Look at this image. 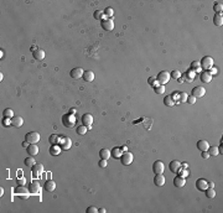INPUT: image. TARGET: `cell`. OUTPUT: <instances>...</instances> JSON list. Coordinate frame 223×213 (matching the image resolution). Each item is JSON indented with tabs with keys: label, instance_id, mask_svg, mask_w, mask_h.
Instances as JSON below:
<instances>
[{
	"label": "cell",
	"instance_id": "32",
	"mask_svg": "<svg viewBox=\"0 0 223 213\" xmlns=\"http://www.w3.org/2000/svg\"><path fill=\"white\" fill-rule=\"evenodd\" d=\"M207 151H208V154H210V156H218V154H219L218 146H210Z\"/></svg>",
	"mask_w": 223,
	"mask_h": 213
},
{
	"label": "cell",
	"instance_id": "31",
	"mask_svg": "<svg viewBox=\"0 0 223 213\" xmlns=\"http://www.w3.org/2000/svg\"><path fill=\"white\" fill-rule=\"evenodd\" d=\"M48 141H50L51 145H58V143H59V136L56 135V134H52V135L48 136Z\"/></svg>",
	"mask_w": 223,
	"mask_h": 213
},
{
	"label": "cell",
	"instance_id": "38",
	"mask_svg": "<svg viewBox=\"0 0 223 213\" xmlns=\"http://www.w3.org/2000/svg\"><path fill=\"white\" fill-rule=\"evenodd\" d=\"M104 15L108 17V19H113V15H114V10L112 7H105V10L103 11Z\"/></svg>",
	"mask_w": 223,
	"mask_h": 213
},
{
	"label": "cell",
	"instance_id": "27",
	"mask_svg": "<svg viewBox=\"0 0 223 213\" xmlns=\"http://www.w3.org/2000/svg\"><path fill=\"white\" fill-rule=\"evenodd\" d=\"M99 156H100V159L108 160L109 158H112V152H110V150H108V149H102V150L99 151Z\"/></svg>",
	"mask_w": 223,
	"mask_h": 213
},
{
	"label": "cell",
	"instance_id": "9",
	"mask_svg": "<svg viewBox=\"0 0 223 213\" xmlns=\"http://www.w3.org/2000/svg\"><path fill=\"white\" fill-rule=\"evenodd\" d=\"M82 124H83L84 126H87L88 129H91L92 128V124H93V117H92V114L85 113V114L82 115Z\"/></svg>",
	"mask_w": 223,
	"mask_h": 213
},
{
	"label": "cell",
	"instance_id": "28",
	"mask_svg": "<svg viewBox=\"0 0 223 213\" xmlns=\"http://www.w3.org/2000/svg\"><path fill=\"white\" fill-rule=\"evenodd\" d=\"M61 146L59 145H51V148H50V154L52 156H57L59 152H61Z\"/></svg>",
	"mask_w": 223,
	"mask_h": 213
},
{
	"label": "cell",
	"instance_id": "12",
	"mask_svg": "<svg viewBox=\"0 0 223 213\" xmlns=\"http://www.w3.org/2000/svg\"><path fill=\"white\" fill-rule=\"evenodd\" d=\"M42 171H43V166L41 165V164H37V165H33L32 166V177L33 178H37V177H40V175L42 174Z\"/></svg>",
	"mask_w": 223,
	"mask_h": 213
},
{
	"label": "cell",
	"instance_id": "53",
	"mask_svg": "<svg viewBox=\"0 0 223 213\" xmlns=\"http://www.w3.org/2000/svg\"><path fill=\"white\" fill-rule=\"evenodd\" d=\"M210 73L212 74V76H213V74H216V73H217V68H214V67H212V68L210 69Z\"/></svg>",
	"mask_w": 223,
	"mask_h": 213
},
{
	"label": "cell",
	"instance_id": "26",
	"mask_svg": "<svg viewBox=\"0 0 223 213\" xmlns=\"http://www.w3.org/2000/svg\"><path fill=\"white\" fill-rule=\"evenodd\" d=\"M83 79L85 82H92L93 79H94V73L92 72V71H84V73H83Z\"/></svg>",
	"mask_w": 223,
	"mask_h": 213
},
{
	"label": "cell",
	"instance_id": "11",
	"mask_svg": "<svg viewBox=\"0 0 223 213\" xmlns=\"http://www.w3.org/2000/svg\"><path fill=\"white\" fill-rule=\"evenodd\" d=\"M83 73H84V71L81 68V67H74V68L71 71V77L73 78V79H79V78L83 77Z\"/></svg>",
	"mask_w": 223,
	"mask_h": 213
},
{
	"label": "cell",
	"instance_id": "2",
	"mask_svg": "<svg viewBox=\"0 0 223 213\" xmlns=\"http://www.w3.org/2000/svg\"><path fill=\"white\" fill-rule=\"evenodd\" d=\"M170 73L167 72V71H161L158 76H156V81H158V83L160 85H165L167 82L170 81Z\"/></svg>",
	"mask_w": 223,
	"mask_h": 213
},
{
	"label": "cell",
	"instance_id": "36",
	"mask_svg": "<svg viewBox=\"0 0 223 213\" xmlns=\"http://www.w3.org/2000/svg\"><path fill=\"white\" fill-rule=\"evenodd\" d=\"M204 191H206V196L208 197V198H214L216 197V191L212 187H207Z\"/></svg>",
	"mask_w": 223,
	"mask_h": 213
},
{
	"label": "cell",
	"instance_id": "22",
	"mask_svg": "<svg viewBox=\"0 0 223 213\" xmlns=\"http://www.w3.org/2000/svg\"><path fill=\"white\" fill-rule=\"evenodd\" d=\"M186 185V178L181 177V176H176L174 178V186H176V187H184Z\"/></svg>",
	"mask_w": 223,
	"mask_h": 213
},
{
	"label": "cell",
	"instance_id": "3",
	"mask_svg": "<svg viewBox=\"0 0 223 213\" xmlns=\"http://www.w3.org/2000/svg\"><path fill=\"white\" fill-rule=\"evenodd\" d=\"M14 193H15V195H17L21 200H27L29 196H30V195H29V193H30V190L25 188L24 186H19V187H16V188L14 190Z\"/></svg>",
	"mask_w": 223,
	"mask_h": 213
},
{
	"label": "cell",
	"instance_id": "39",
	"mask_svg": "<svg viewBox=\"0 0 223 213\" xmlns=\"http://www.w3.org/2000/svg\"><path fill=\"white\" fill-rule=\"evenodd\" d=\"M87 130H88V128L84 126L83 124H82L81 126H77V134L78 135H84V134L87 133Z\"/></svg>",
	"mask_w": 223,
	"mask_h": 213
},
{
	"label": "cell",
	"instance_id": "29",
	"mask_svg": "<svg viewBox=\"0 0 223 213\" xmlns=\"http://www.w3.org/2000/svg\"><path fill=\"white\" fill-rule=\"evenodd\" d=\"M112 156H113L114 159H120L122 158V154H123V151H122V149L120 148H114V149H112Z\"/></svg>",
	"mask_w": 223,
	"mask_h": 213
},
{
	"label": "cell",
	"instance_id": "6",
	"mask_svg": "<svg viewBox=\"0 0 223 213\" xmlns=\"http://www.w3.org/2000/svg\"><path fill=\"white\" fill-rule=\"evenodd\" d=\"M201 67L206 71H210L212 67H213V58L210 57V56H204V57L201 59Z\"/></svg>",
	"mask_w": 223,
	"mask_h": 213
},
{
	"label": "cell",
	"instance_id": "55",
	"mask_svg": "<svg viewBox=\"0 0 223 213\" xmlns=\"http://www.w3.org/2000/svg\"><path fill=\"white\" fill-rule=\"evenodd\" d=\"M29 145H30V144H29V143H27V141H26V140L24 141V143H22V146H24V148H27Z\"/></svg>",
	"mask_w": 223,
	"mask_h": 213
},
{
	"label": "cell",
	"instance_id": "58",
	"mask_svg": "<svg viewBox=\"0 0 223 213\" xmlns=\"http://www.w3.org/2000/svg\"><path fill=\"white\" fill-rule=\"evenodd\" d=\"M213 186H214L213 182H208V187H212V188H213Z\"/></svg>",
	"mask_w": 223,
	"mask_h": 213
},
{
	"label": "cell",
	"instance_id": "46",
	"mask_svg": "<svg viewBox=\"0 0 223 213\" xmlns=\"http://www.w3.org/2000/svg\"><path fill=\"white\" fill-rule=\"evenodd\" d=\"M186 76H187L186 81H187V82H192V81H193V77H195V72H193L192 69H190L188 72L186 73Z\"/></svg>",
	"mask_w": 223,
	"mask_h": 213
},
{
	"label": "cell",
	"instance_id": "30",
	"mask_svg": "<svg viewBox=\"0 0 223 213\" xmlns=\"http://www.w3.org/2000/svg\"><path fill=\"white\" fill-rule=\"evenodd\" d=\"M164 104H165L166 107H174L176 103H175V100L172 99L171 95H166L165 98H164Z\"/></svg>",
	"mask_w": 223,
	"mask_h": 213
},
{
	"label": "cell",
	"instance_id": "8",
	"mask_svg": "<svg viewBox=\"0 0 223 213\" xmlns=\"http://www.w3.org/2000/svg\"><path fill=\"white\" fill-rule=\"evenodd\" d=\"M164 170H165V166H164V162L161 161V160H158V161L154 162V165H152V171H154L155 175L162 174Z\"/></svg>",
	"mask_w": 223,
	"mask_h": 213
},
{
	"label": "cell",
	"instance_id": "44",
	"mask_svg": "<svg viewBox=\"0 0 223 213\" xmlns=\"http://www.w3.org/2000/svg\"><path fill=\"white\" fill-rule=\"evenodd\" d=\"M187 93H185V92H181L180 93V95H178V102H181V103H185L186 100H187Z\"/></svg>",
	"mask_w": 223,
	"mask_h": 213
},
{
	"label": "cell",
	"instance_id": "51",
	"mask_svg": "<svg viewBox=\"0 0 223 213\" xmlns=\"http://www.w3.org/2000/svg\"><path fill=\"white\" fill-rule=\"evenodd\" d=\"M178 95H180V93H174V95H171L172 99L175 100V103H178Z\"/></svg>",
	"mask_w": 223,
	"mask_h": 213
},
{
	"label": "cell",
	"instance_id": "14",
	"mask_svg": "<svg viewBox=\"0 0 223 213\" xmlns=\"http://www.w3.org/2000/svg\"><path fill=\"white\" fill-rule=\"evenodd\" d=\"M169 169H170L171 172L177 174L178 170L181 169V162L177 161V160H172V161H170V164H169Z\"/></svg>",
	"mask_w": 223,
	"mask_h": 213
},
{
	"label": "cell",
	"instance_id": "21",
	"mask_svg": "<svg viewBox=\"0 0 223 213\" xmlns=\"http://www.w3.org/2000/svg\"><path fill=\"white\" fill-rule=\"evenodd\" d=\"M43 188L46 190L47 192L55 191V188H56V182L52 181V180H47L46 182H45V185H43Z\"/></svg>",
	"mask_w": 223,
	"mask_h": 213
},
{
	"label": "cell",
	"instance_id": "10",
	"mask_svg": "<svg viewBox=\"0 0 223 213\" xmlns=\"http://www.w3.org/2000/svg\"><path fill=\"white\" fill-rule=\"evenodd\" d=\"M100 25H102V27L105 30V31H112V30L114 29L113 19H105V20H102L100 21Z\"/></svg>",
	"mask_w": 223,
	"mask_h": 213
},
{
	"label": "cell",
	"instance_id": "1",
	"mask_svg": "<svg viewBox=\"0 0 223 213\" xmlns=\"http://www.w3.org/2000/svg\"><path fill=\"white\" fill-rule=\"evenodd\" d=\"M76 115L74 114H65L62 115V124L63 126H66V128H73L74 125H76Z\"/></svg>",
	"mask_w": 223,
	"mask_h": 213
},
{
	"label": "cell",
	"instance_id": "43",
	"mask_svg": "<svg viewBox=\"0 0 223 213\" xmlns=\"http://www.w3.org/2000/svg\"><path fill=\"white\" fill-rule=\"evenodd\" d=\"M155 93L156 94H164L165 93V85H158V87H155Z\"/></svg>",
	"mask_w": 223,
	"mask_h": 213
},
{
	"label": "cell",
	"instance_id": "59",
	"mask_svg": "<svg viewBox=\"0 0 223 213\" xmlns=\"http://www.w3.org/2000/svg\"><path fill=\"white\" fill-rule=\"evenodd\" d=\"M107 211L105 210H104V208H100V210H99V213H105Z\"/></svg>",
	"mask_w": 223,
	"mask_h": 213
},
{
	"label": "cell",
	"instance_id": "37",
	"mask_svg": "<svg viewBox=\"0 0 223 213\" xmlns=\"http://www.w3.org/2000/svg\"><path fill=\"white\" fill-rule=\"evenodd\" d=\"M3 115H4V118H6V119H11L14 117V112L9 109V108H6V109L3 112Z\"/></svg>",
	"mask_w": 223,
	"mask_h": 213
},
{
	"label": "cell",
	"instance_id": "57",
	"mask_svg": "<svg viewBox=\"0 0 223 213\" xmlns=\"http://www.w3.org/2000/svg\"><path fill=\"white\" fill-rule=\"evenodd\" d=\"M120 149H122V151H123V152H124V151H128V148H126V146H122Z\"/></svg>",
	"mask_w": 223,
	"mask_h": 213
},
{
	"label": "cell",
	"instance_id": "42",
	"mask_svg": "<svg viewBox=\"0 0 223 213\" xmlns=\"http://www.w3.org/2000/svg\"><path fill=\"white\" fill-rule=\"evenodd\" d=\"M148 83L149 84H150L151 85V87H158V85H159V83H158V81H156V77L154 78V77H150V78H149V79H148Z\"/></svg>",
	"mask_w": 223,
	"mask_h": 213
},
{
	"label": "cell",
	"instance_id": "33",
	"mask_svg": "<svg viewBox=\"0 0 223 213\" xmlns=\"http://www.w3.org/2000/svg\"><path fill=\"white\" fill-rule=\"evenodd\" d=\"M213 10L216 11V14H222V11H223V4L222 1H217L214 4V6H213Z\"/></svg>",
	"mask_w": 223,
	"mask_h": 213
},
{
	"label": "cell",
	"instance_id": "60",
	"mask_svg": "<svg viewBox=\"0 0 223 213\" xmlns=\"http://www.w3.org/2000/svg\"><path fill=\"white\" fill-rule=\"evenodd\" d=\"M0 195H1V197H3V195H4V190H3V187L0 188Z\"/></svg>",
	"mask_w": 223,
	"mask_h": 213
},
{
	"label": "cell",
	"instance_id": "56",
	"mask_svg": "<svg viewBox=\"0 0 223 213\" xmlns=\"http://www.w3.org/2000/svg\"><path fill=\"white\" fill-rule=\"evenodd\" d=\"M69 113H71V114H74V115H76L77 110H76V109H69Z\"/></svg>",
	"mask_w": 223,
	"mask_h": 213
},
{
	"label": "cell",
	"instance_id": "20",
	"mask_svg": "<svg viewBox=\"0 0 223 213\" xmlns=\"http://www.w3.org/2000/svg\"><path fill=\"white\" fill-rule=\"evenodd\" d=\"M208 148H210V144H208L207 140H200L197 141V149L200 151H207Z\"/></svg>",
	"mask_w": 223,
	"mask_h": 213
},
{
	"label": "cell",
	"instance_id": "52",
	"mask_svg": "<svg viewBox=\"0 0 223 213\" xmlns=\"http://www.w3.org/2000/svg\"><path fill=\"white\" fill-rule=\"evenodd\" d=\"M202 152V158L203 159H208L210 158V154H208V151H201Z\"/></svg>",
	"mask_w": 223,
	"mask_h": 213
},
{
	"label": "cell",
	"instance_id": "34",
	"mask_svg": "<svg viewBox=\"0 0 223 213\" xmlns=\"http://www.w3.org/2000/svg\"><path fill=\"white\" fill-rule=\"evenodd\" d=\"M191 69L193 72H200L201 71V63L200 61H193L191 62Z\"/></svg>",
	"mask_w": 223,
	"mask_h": 213
},
{
	"label": "cell",
	"instance_id": "54",
	"mask_svg": "<svg viewBox=\"0 0 223 213\" xmlns=\"http://www.w3.org/2000/svg\"><path fill=\"white\" fill-rule=\"evenodd\" d=\"M181 167H182V169H188V164L187 162H182L181 164Z\"/></svg>",
	"mask_w": 223,
	"mask_h": 213
},
{
	"label": "cell",
	"instance_id": "15",
	"mask_svg": "<svg viewBox=\"0 0 223 213\" xmlns=\"http://www.w3.org/2000/svg\"><path fill=\"white\" fill-rule=\"evenodd\" d=\"M208 187V182L204 180V178H198V180L196 181V188L198 190V191H204Z\"/></svg>",
	"mask_w": 223,
	"mask_h": 213
},
{
	"label": "cell",
	"instance_id": "49",
	"mask_svg": "<svg viewBox=\"0 0 223 213\" xmlns=\"http://www.w3.org/2000/svg\"><path fill=\"white\" fill-rule=\"evenodd\" d=\"M196 99H197V98H195L193 95H188V97H187V100H186V102H187L188 104H195V103H196Z\"/></svg>",
	"mask_w": 223,
	"mask_h": 213
},
{
	"label": "cell",
	"instance_id": "35",
	"mask_svg": "<svg viewBox=\"0 0 223 213\" xmlns=\"http://www.w3.org/2000/svg\"><path fill=\"white\" fill-rule=\"evenodd\" d=\"M24 162H25V166H27V167H32L33 165H36V162H35V159H33V156L26 158Z\"/></svg>",
	"mask_w": 223,
	"mask_h": 213
},
{
	"label": "cell",
	"instance_id": "23",
	"mask_svg": "<svg viewBox=\"0 0 223 213\" xmlns=\"http://www.w3.org/2000/svg\"><path fill=\"white\" fill-rule=\"evenodd\" d=\"M32 56L35 59H37V61H41V59L45 58V52H43V50H41V48H37V50L32 52Z\"/></svg>",
	"mask_w": 223,
	"mask_h": 213
},
{
	"label": "cell",
	"instance_id": "24",
	"mask_svg": "<svg viewBox=\"0 0 223 213\" xmlns=\"http://www.w3.org/2000/svg\"><path fill=\"white\" fill-rule=\"evenodd\" d=\"M30 192L31 193H39L40 191V184H39V181L37 180H33L31 182V185H30Z\"/></svg>",
	"mask_w": 223,
	"mask_h": 213
},
{
	"label": "cell",
	"instance_id": "19",
	"mask_svg": "<svg viewBox=\"0 0 223 213\" xmlns=\"http://www.w3.org/2000/svg\"><path fill=\"white\" fill-rule=\"evenodd\" d=\"M10 124L13 126H15V128H20V126H22V124H24V119H22L21 117H13L11 118Z\"/></svg>",
	"mask_w": 223,
	"mask_h": 213
},
{
	"label": "cell",
	"instance_id": "17",
	"mask_svg": "<svg viewBox=\"0 0 223 213\" xmlns=\"http://www.w3.org/2000/svg\"><path fill=\"white\" fill-rule=\"evenodd\" d=\"M26 151L30 156H36L39 154V148L36 146V144H30L27 148H26Z\"/></svg>",
	"mask_w": 223,
	"mask_h": 213
},
{
	"label": "cell",
	"instance_id": "47",
	"mask_svg": "<svg viewBox=\"0 0 223 213\" xmlns=\"http://www.w3.org/2000/svg\"><path fill=\"white\" fill-rule=\"evenodd\" d=\"M98 212H99V210H98V208H95L94 206H89L87 208V213H98Z\"/></svg>",
	"mask_w": 223,
	"mask_h": 213
},
{
	"label": "cell",
	"instance_id": "7",
	"mask_svg": "<svg viewBox=\"0 0 223 213\" xmlns=\"http://www.w3.org/2000/svg\"><path fill=\"white\" fill-rule=\"evenodd\" d=\"M133 160H134V156H133L132 152H129V151H124V152L122 154L120 161H122V164H123L124 166H129L130 164L133 162Z\"/></svg>",
	"mask_w": 223,
	"mask_h": 213
},
{
	"label": "cell",
	"instance_id": "40",
	"mask_svg": "<svg viewBox=\"0 0 223 213\" xmlns=\"http://www.w3.org/2000/svg\"><path fill=\"white\" fill-rule=\"evenodd\" d=\"M170 77L171 78H174V79H180V77H181V72H180V71H176V69H175V71H172V72H171L170 73Z\"/></svg>",
	"mask_w": 223,
	"mask_h": 213
},
{
	"label": "cell",
	"instance_id": "13",
	"mask_svg": "<svg viewBox=\"0 0 223 213\" xmlns=\"http://www.w3.org/2000/svg\"><path fill=\"white\" fill-rule=\"evenodd\" d=\"M206 94V89L203 87H195L192 89V95L195 97V98H202Z\"/></svg>",
	"mask_w": 223,
	"mask_h": 213
},
{
	"label": "cell",
	"instance_id": "45",
	"mask_svg": "<svg viewBox=\"0 0 223 213\" xmlns=\"http://www.w3.org/2000/svg\"><path fill=\"white\" fill-rule=\"evenodd\" d=\"M103 15H104V13L102 10H95L94 11V19H97V20H102V17H103Z\"/></svg>",
	"mask_w": 223,
	"mask_h": 213
},
{
	"label": "cell",
	"instance_id": "4",
	"mask_svg": "<svg viewBox=\"0 0 223 213\" xmlns=\"http://www.w3.org/2000/svg\"><path fill=\"white\" fill-rule=\"evenodd\" d=\"M25 140L29 144H36L40 141V134L37 132H30L25 135Z\"/></svg>",
	"mask_w": 223,
	"mask_h": 213
},
{
	"label": "cell",
	"instance_id": "41",
	"mask_svg": "<svg viewBox=\"0 0 223 213\" xmlns=\"http://www.w3.org/2000/svg\"><path fill=\"white\" fill-rule=\"evenodd\" d=\"M178 176H181V177H184V178H186V177H187L188 176V170L187 169H182V167H181V169L180 170H178Z\"/></svg>",
	"mask_w": 223,
	"mask_h": 213
},
{
	"label": "cell",
	"instance_id": "18",
	"mask_svg": "<svg viewBox=\"0 0 223 213\" xmlns=\"http://www.w3.org/2000/svg\"><path fill=\"white\" fill-rule=\"evenodd\" d=\"M165 176H162V174H160V175H156V176L154 177V184L155 186H158V187H161V186L165 185Z\"/></svg>",
	"mask_w": 223,
	"mask_h": 213
},
{
	"label": "cell",
	"instance_id": "16",
	"mask_svg": "<svg viewBox=\"0 0 223 213\" xmlns=\"http://www.w3.org/2000/svg\"><path fill=\"white\" fill-rule=\"evenodd\" d=\"M200 78H201V81H202L203 83H210V82L212 81V78H213V76L210 73V71H204V72L201 73Z\"/></svg>",
	"mask_w": 223,
	"mask_h": 213
},
{
	"label": "cell",
	"instance_id": "48",
	"mask_svg": "<svg viewBox=\"0 0 223 213\" xmlns=\"http://www.w3.org/2000/svg\"><path fill=\"white\" fill-rule=\"evenodd\" d=\"M16 182H17V186H25L26 185V178L25 177H19Z\"/></svg>",
	"mask_w": 223,
	"mask_h": 213
},
{
	"label": "cell",
	"instance_id": "50",
	"mask_svg": "<svg viewBox=\"0 0 223 213\" xmlns=\"http://www.w3.org/2000/svg\"><path fill=\"white\" fill-rule=\"evenodd\" d=\"M98 166H99V167H105V166H107V160L100 159L99 162H98Z\"/></svg>",
	"mask_w": 223,
	"mask_h": 213
},
{
	"label": "cell",
	"instance_id": "5",
	"mask_svg": "<svg viewBox=\"0 0 223 213\" xmlns=\"http://www.w3.org/2000/svg\"><path fill=\"white\" fill-rule=\"evenodd\" d=\"M58 145L61 146L62 150H68V149L72 146V140H71L68 136L62 135V136H59V143H58Z\"/></svg>",
	"mask_w": 223,
	"mask_h": 213
},
{
	"label": "cell",
	"instance_id": "25",
	"mask_svg": "<svg viewBox=\"0 0 223 213\" xmlns=\"http://www.w3.org/2000/svg\"><path fill=\"white\" fill-rule=\"evenodd\" d=\"M213 24L216 26H218V27H221V26L223 25V16H222V14H216L214 15V17H213Z\"/></svg>",
	"mask_w": 223,
	"mask_h": 213
}]
</instances>
